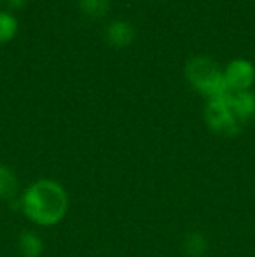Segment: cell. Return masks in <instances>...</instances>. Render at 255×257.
Here are the masks:
<instances>
[{"mask_svg":"<svg viewBox=\"0 0 255 257\" xmlns=\"http://www.w3.org/2000/svg\"><path fill=\"white\" fill-rule=\"evenodd\" d=\"M18 193V179L13 170L0 165V200H13Z\"/></svg>","mask_w":255,"mask_h":257,"instance_id":"8","label":"cell"},{"mask_svg":"<svg viewBox=\"0 0 255 257\" xmlns=\"http://www.w3.org/2000/svg\"><path fill=\"white\" fill-rule=\"evenodd\" d=\"M4 2H6L9 7H21V6H25L27 0H4Z\"/></svg>","mask_w":255,"mask_h":257,"instance_id":"12","label":"cell"},{"mask_svg":"<svg viewBox=\"0 0 255 257\" xmlns=\"http://www.w3.org/2000/svg\"><path fill=\"white\" fill-rule=\"evenodd\" d=\"M105 37L109 44L117 46V48H124V46L131 44L135 39V28L129 21L124 20H114L107 25Z\"/></svg>","mask_w":255,"mask_h":257,"instance_id":"6","label":"cell"},{"mask_svg":"<svg viewBox=\"0 0 255 257\" xmlns=\"http://www.w3.org/2000/svg\"><path fill=\"white\" fill-rule=\"evenodd\" d=\"M185 75L192 88L203 93L208 100L222 98L229 91L224 70L208 56H194L185 65Z\"/></svg>","mask_w":255,"mask_h":257,"instance_id":"2","label":"cell"},{"mask_svg":"<svg viewBox=\"0 0 255 257\" xmlns=\"http://www.w3.org/2000/svg\"><path fill=\"white\" fill-rule=\"evenodd\" d=\"M18 34V20L11 13L0 11V44L9 42Z\"/></svg>","mask_w":255,"mask_h":257,"instance_id":"9","label":"cell"},{"mask_svg":"<svg viewBox=\"0 0 255 257\" xmlns=\"http://www.w3.org/2000/svg\"><path fill=\"white\" fill-rule=\"evenodd\" d=\"M79 7L82 13H86L91 18H102L107 14L110 7V0H79Z\"/></svg>","mask_w":255,"mask_h":257,"instance_id":"10","label":"cell"},{"mask_svg":"<svg viewBox=\"0 0 255 257\" xmlns=\"http://www.w3.org/2000/svg\"><path fill=\"white\" fill-rule=\"evenodd\" d=\"M204 119L210 130L224 137H234L241 132L245 122L232 112L225 98H213L208 100L204 108Z\"/></svg>","mask_w":255,"mask_h":257,"instance_id":"3","label":"cell"},{"mask_svg":"<svg viewBox=\"0 0 255 257\" xmlns=\"http://www.w3.org/2000/svg\"><path fill=\"white\" fill-rule=\"evenodd\" d=\"M225 82H227L229 89L234 91H246L250 86L253 84L255 79V68L252 61L245 60V58H236L225 67L224 70Z\"/></svg>","mask_w":255,"mask_h":257,"instance_id":"4","label":"cell"},{"mask_svg":"<svg viewBox=\"0 0 255 257\" xmlns=\"http://www.w3.org/2000/svg\"><path fill=\"white\" fill-rule=\"evenodd\" d=\"M23 212L39 226H55L65 217L68 210L67 191L55 180H37L21 200Z\"/></svg>","mask_w":255,"mask_h":257,"instance_id":"1","label":"cell"},{"mask_svg":"<svg viewBox=\"0 0 255 257\" xmlns=\"http://www.w3.org/2000/svg\"><path fill=\"white\" fill-rule=\"evenodd\" d=\"M225 102L229 103V107L232 108L236 115L241 119L243 122L248 121L250 115L255 114V96L246 89V91H234V89H229L225 93Z\"/></svg>","mask_w":255,"mask_h":257,"instance_id":"5","label":"cell"},{"mask_svg":"<svg viewBox=\"0 0 255 257\" xmlns=\"http://www.w3.org/2000/svg\"><path fill=\"white\" fill-rule=\"evenodd\" d=\"M20 250L23 257H41L42 250H44V243L37 233L27 231L20 236Z\"/></svg>","mask_w":255,"mask_h":257,"instance_id":"7","label":"cell"},{"mask_svg":"<svg viewBox=\"0 0 255 257\" xmlns=\"http://www.w3.org/2000/svg\"><path fill=\"white\" fill-rule=\"evenodd\" d=\"M208 243L204 240V236L201 233H191L185 238V250L189 252L192 257H199L206 252Z\"/></svg>","mask_w":255,"mask_h":257,"instance_id":"11","label":"cell"}]
</instances>
